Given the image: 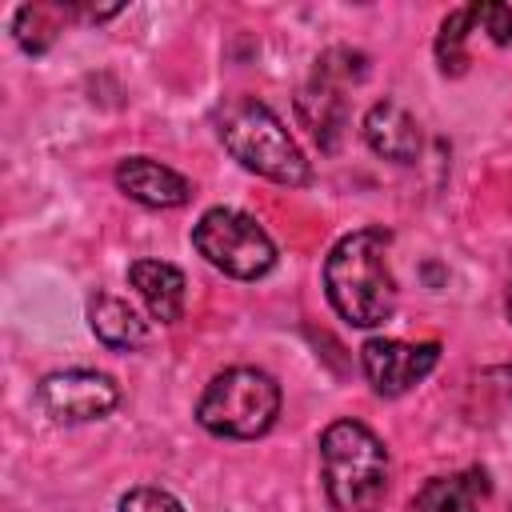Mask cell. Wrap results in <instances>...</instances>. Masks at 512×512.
<instances>
[{
	"mask_svg": "<svg viewBox=\"0 0 512 512\" xmlns=\"http://www.w3.org/2000/svg\"><path fill=\"white\" fill-rule=\"evenodd\" d=\"M440 360V344L424 340V344H404V340H388V336H372L360 348V368L368 376V384L380 396H404L408 388H416Z\"/></svg>",
	"mask_w": 512,
	"mask_h": 512,
	"instance_id": "cell-7",
	"label": "cell"
},
{
	"mask_svg": "<svg viewBox=\"0 0 512 512\" xmlns=\"http://www.w3.org/2000/svg\"><path fill=\"white\" fill-rule=\"evenodd\" d=\"M116 188L128 200L148 204V208H180L192 196V184L176 168H168V164H160L152 156H128V160H120L116 164Z\"/></svg>",
	"mask_w": 512,
	"mask_h": 512,
	"instance_id": "cell-8",
	"label": "cell"
},
{
	"mask_svg": "<svg viewBox=\"0 0 512 512\" xmlns=\"http://www.w3.org/2000/svg\"><path fill=\"white\" fill-rule=\"evenodd\" d=\"M216 136L232 152V160L264 180H276L284 188H304L312 180V168L300 144L288 136L284 120L252 96H236L216 108Z\"/></svg>",
	"mask_w": 512,
	"mask_h": 512,
	"instance_id": "cell-2",
	"label": "cell"
},
{
	"mask_svg": "<svg viewBox=\"0 0 512 512\" xmlns=\"http://www.w3.org/2000/svg\"><path fill=\"white\" fill-rule=\"evenodd\" d=\"M472 20H476V28L488 32L492 44H512V8L508 4H500V0L472 4Z\"/></svg>",
	"mask_w": 512,
	"mask_h": 512,
	"instance_id": "cell-16",
	"label": "cell"
},
{
	"mask_svg": "<svg viewBox=\"0 0 512 512\" xmlns=\"http://www.w3.org/2000/svg\"><path fill=\"white\" fill-rule=\"evenodd\" d=\"M280 416V384L260 368H228L208 380L196 420L224 440H256Z\"/></svg>",
	"mask_w": 512,
	"mask_h": 512,
	"instance_id": "cell-4",
	"label": "cell"
},
{
	"mask_svg": "<svg viewBox=\"0 0 512 512\" xmlns=\"http://www.w3.org/2000/svg\"><path fill=\"white\" fill-rule=\"evenodd\" d=\"M504 308H508V320H512V288H508V296H504Z\"/></svg>",
	"mask_w": 512,
	"mask_h": 512,
	"instance_id": "cell-19",
	"label": "cell"
},
{
	"mask_svg": "<svg viewBox=\"0 0 512 512\" xmlns=\"http://www.w3.org/2000/svg\"><path fill=\"white\" fill-rule=\"evenodd\" d=\"M296 116L320 144V152H336L344 124H348V104H344V84L312 72V80L296 96Z\"/></svg>",
	"mask_w": 512,
	"mask_h": 512,
	"instance_id": "cell-9",
	"label": "cell"
},
{
	"mask_svg": "<svg viewBox=\"0 0 512 512\" xmlns=\"http://www.w3.org/2000/svg\"><path fill=\"white\" fill-rule=\"evenodd\" d=\"M324 292L352 328H380L396 312V280L388 268V232L360 228L332 244L324 260Z\"/></svg>",
	"mask_w": 512,
	"mask_h": 512,
	"instance_id": "cell-1",
	"label": "cell"
},
{
	"mask_svg": "<svg viewBox=\"0 0 512 512\" xmlns=\"http://www.w3.org/2000/svg\"><path fill=\"white\" fill-rule=\"evenodd\" d=\"M192 244L212 268L236 280H256L276 264L272 236L248 212L236 208H208L192 228Z\"/></svg>",
	"mask_w": 512,
	"mask_h": 512,
	"instance_id": "cell-5",
	"label": "cell"
},
{
	"mask_svg": "<svg viewBox=\"0 0 512 512\" xmlns=\"http://www.w3.org/2000/svg\"><path fill=\"white\" fill-rule=\"evenodd\" d=\"M128 284L140 292V300H144V308L156 324H176L184 316L188 280L176 264H168V260H132L128 264Z\"/></svg>",
	"mask_w": 512,
	"mask_h": 512,
	"instance_id": "cell-11",
	"label": "cell"
},
{
	"mask_svg": "<svg viewBox=\"0 0 512 512\" xmlns=\"http://www.w3.org/2000/svg\"><path fill=\"white\" fill-rule=\"evenodd\" d=\"M36 396H40V408L60 424L104 420L120 404V388L112 384V376L88 372V368H68V372L44 376Z\"/></svg>",
	"mask_w": 512,
	"mask_h": 512,
	"instance_id": "cell-6",
	"label": "cell"
},
{
	"mask_svg": "<svg viewBox=\"0 0 512 512\" xmlns=\"http://www.w3.org/2000/svg\"><path fill=\"white\" fill-rule=\"evenodd\" d=\"M364 140L376 156H384L392 164H416V156H420V124L396 100H380V104L368 108Z\"/></svg>",
	"mask_w": 512,
	"mask_h": 512,
	"instance_id": "cell-10",
	"label": "cell"
},
{
	"mask_svg": "<svg viewBox=\"0 0 512 512\" xmlns=\"http://www.w3.org/2000/svg\"><path fill=\"white\" fill-rule=\"evenodd\" d=\"M488 376H492V380H504V392L512 396V368H492Z\"/></svg>",
	"mask_w": 512,
	"mask_h": 512,
	"instance_id": "cell-18",
	"label": "cell"
},
{
	"mask_svg": "<svg viewBox=\"0 0 512 512\" xmlns=\"http://www.w3.org/2000/svg\"><path fill=\"white\" fill-rule=\"evenodd\" d=\"M488 492H492V484H488L484 468H464V472H452V476H432L412 496V512H480Z\"/></svg>",
	"mask_w": 512,
	"mask_h": 512,
	"instance_id": "cell-12",
	"label": "cell"
},
{
	"mask_svg": "<svg viewBox=\"0 0 512 512\" xmlns=\"http://www.w3.org/2000/svg\"><path fill=\"white\" fill-rule=\"evenodd\" d=\"M12 36H16V44H20L28 56L48 52L52 40H56V16H52V8H48V4H24V8H16V16H12Z\"/></svg>",
	"mask_w": 512,
	"mask_h": 512,
	"instance_id": "cell-15",
	"label": "cell"
},
{
	"mask_svg": "<svg viewBox=\"0 0 512 512\" xmlns=\"http://www.w3.org/2000/svg\"><path fill=\"white\" fill-rule=\"evenodd\" d=\"M472 28H476L472 4L444 16V24L436 32V64H440L444 76H464L468 72V48H464V40H468Z\"/></svg>",
	"mask_w": 512,
	"mask_h": 512,
	"instance_id": "cell-14",
	"label": "cell"
},
{
	"mask_svg": "<svg viewBox=\"0 0 512 512\" xmlns=\"http://www.w3.org/2000/svg\"><path fill=\"white\" fill-rule=\"evenodd\" d=\"M120 512H184V504L168 492V488H152V484H140L132 492H124L120 500Z\"/></svg>",
	"mask_w": 512,
	"mask_h": 512,
	"instance_id": "cell-17",
	"label": "cell"
},
{
	"mask_svg": "<svg viewBox=\"0 0 512 512\" xmlns=\"http://www.w3.org/2000/svg\"><path fill=\"white\" fill-rule=\"evenodd\" d=\"M88 324L96 332V340L112 352H136L148 344V320H140V312L108 292H96L88 304Z\"/></svg>",
	"mask_w": 512,
	"mask_h": 512,
	"instance_id": "cell-13",
	"label": "cell"
},
{
	"mask_svg": "<svg viewBox=\"0 0 512 512\" xmlns=\"http://www.w3.org/2000/svg\"><path fill=\"white\" fill-rule=\"evenodd\" d=\"M320 472L332 512H380L388 496V448L360 420H336L320 436Z\"/></svg>",
	"mask_w": 512,
	"mask_h": 512,
	"instance_id": "cell-3",
	"label": "cell"
}]
</instances>
